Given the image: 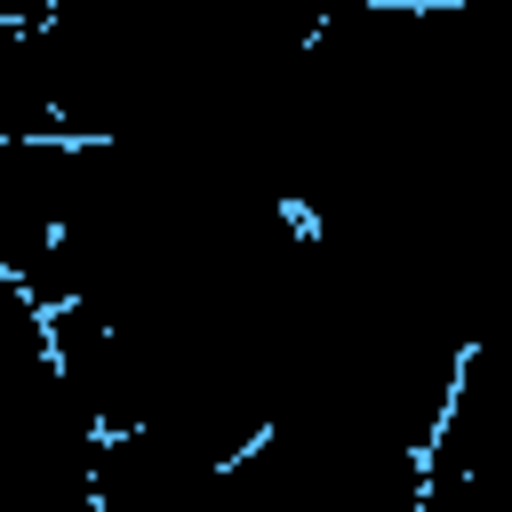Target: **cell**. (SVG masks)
Returning a JSON list of instances; mask_svg holds the SVG:
<instances>
[{
    "label": "cell",
    "mask_w": 512,
    "mask_h": 512,
    "mask_svg": "<svg viewBox=\"0 0 512 512\" xmlns=\"http://www.w3.org/2000/svg\"><path fill=\"white\" fill-rule=\"evenodd\" d=\"M56 136V96L40 64L32 24H0V144H48Z\"/></svg>",
    "instance_id": "cell-1"
}]
</instances>
